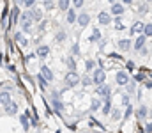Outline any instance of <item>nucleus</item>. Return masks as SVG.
<instances>
[{"label":"nucleus","instance_id":"obj_45","mask_svg":"<svg viewBox=\"0 0 152 133\" xmlns=\"http://www.w3.org/2000/svg\"><path fill=\"white\" fill-rule=\"evenodd\" d=\"M126 66H127V69H133V68H134V62L129 60V62H126Z\"/></svg>","mask_w":152,"mask_h":133},{"label":"nucleus","instance_id":"obj_20","mask_svg":"<svg viewBox=\"0 0 152 133\" xmlns=\"http://www.w3.org/2000/svg\"><path fill=\"white\" fill-rule=\"evenodd\" d=\"M0 103H2L4 107L11 103V96H9V92H7V90H4V92H0Z\"/></svg>","mask_w":152,"mask_h":133},{"label":"nucleus","instance_id":"obj_44","mask_svg":"<svg viewBox=\"0 0 152 133\" xmlns=\"http://www.w3.org/2000/svg\"><path fill=\"white\" fill-rule=\"evenodd\" d=\"M147 9H149V7H147L145 4H143V5H140V12H147Z\"/></svg>","mask_w":152,"mask_h":133},{"label":"nucleus","instance_id":"obj_38","mask_svg":"<svg viewBox=\"0 0 152 133\" xmlns=\"http://www.w3.org/2000/svg\"><path fill=\"white\" fill-rule=\"evenodd\" d=\"M20 121H21L23 128H25V130H28V121H27V115H21V117H20Z\"/></svg>","mask_w":152,"mask_h":133},{"label":"nucleus","instance_id":"obj_17","mask_svg":"<svg viewBox=\"0 0 152 133\" xmlns=\"http://www.w3.org/2000/svg\"><path fill=\"white\" fill-rule=\"evenodd\" d=\"M66 21H67V23H76V21H78V14H76L75 7H71V9L67 11V16H66Z\"/></svg>","mask_w":152,"mask_h":133},{"label":"nucleus","instance_id":"obj_36","mask_svg":"<svg viewBox=\"0 0 152 133\" xmlns=\"http://www.w3.org/2000/svg\"><path fill=\"white\" fill-rule=\"evenodd\" d=\"M122 105H124V107H129V105H131V99H129V96H127V94H124V96H122Z\"/></svg>","mask_w":152,"mask_h":133},{"label":"nucleus","instance_id":"obj_35","mask_svg":"<svg viewBox=\"0 0 152 133\" xmlns=\"http://www.w3.org/2000/svg\"><path fill=\"white\" fill-rule=\"evenodd\" d=\"M145 78H147V75H145V73H138V75L134 76V80H136V82H145Z\"/></svg>","mask_w":152,"mask_h":133},{"label":"nucleus","instance_id":"obj_10","mask_svg":"<svg viewBox=\"0 0 152 133\" xmlns=\"http://www.w3.org/2000/svg\"><path fill=\"white\" fill-rule=\"evenodd\" d=\"M51 107H53V112L58 114V115L64 112V103H62L58 98H51Z\"/></svg>","mask_w":152,"mask_h":133},{"label":"nucleus","instance_id":"obj_40","mask_svg":"<svg viewBox=\"0 0 152 133\" xmlns=\"http://www.w3.org/2000/svg\"><path fill=\"white\" fill-rule=\"evenodd\" d=\"M64 39H66V32H62V30H60V32L57 34V41H64Z\"/></svg>","mask_w":152,"mask_h":133},{"label":"nucleus","instance_id":"obj_4","mask_svg":"<svg viewBox=\"0 0 152 133\" xmlns=\"http://www.w3.org/2000/svg\"><path fill=\"white\" fill-rule=\"evenodd\" d=\"M129 82H131L129 73H126V71H117V73H115V84H117V85L124 87V85H127Z\"/></svg>","mask_w":152,"mask_h":133},{"label":"nucleus","instance_id":"obj_15","mask_svg":"<svg viewBox=\"0 0 152 133\" xmlns=\"http://www.w3.org/2000/svg\"><path fill=\"white\" fill-rule=\"evenodd\" d=\"M80 27H87L88 23H90V16L87 14V12H80L78 14V21H76Z\"/></svg>","mask_w":152,"mask_h":133},{"label":"nucleus","instance_id":"obj_33","mask_svg":"<svg viewBox=\"0 0 152 133\" xmlns=\"http://www.w3.org/2000/svg\"><path fill=\"white\" fill-rule=\"evenodd\" d=\"M37 82H39V85H41L42 89H46L48 85H50V82H48V80H44V78H42L41 75H37Z\"/></svg>","mask_w":152,"mask_h":133},{"label":"nucleus","instance_id":"obj_39","mask_svg":"<svg viewBox=\"0 0 152 133\" xmlns=\"http://www.w3.org/2000/svg\"><path fill=\"white\" fill-rule=\"evenodd\" d=\"M83 4H85L83 0H75V2H73V7H75V9H80V7H83Z\"/></svg>","mask_w":152,"mask_h":133},{"label":"nucleus","instance_id":"obj_25","mask_svg":"<svg viewBox=\"0 0 152 133\" xmlns=\"http://www.w3.org/2000/svg\"><path fill=\"white\" fill-rule=\"evenodd\" d=\"M32 25H34V20H28V21H21V29H23V32H30Z\"/></svg>","mask_w":152,"mask_h":133},{"label":"nucleus","instance_id":"obj_22","mask_svg":"<svg viewBox=\"0 0 152 133\" xmlns=\"http://www.w3.org/2000/svg\"><path fill=\"white\" fill-rule=\"evenodd\" d=\"M14 39H16L18 43L21 44V46H27V43H28V41L25 39V36H23V32H16V34H14Z\"/></svg>","mask_w":152,"mask_h":133},{"label":"nucleus","instance_id":"obj_23","mask_svg":"<svg viewBox=\"0 0 152 133\" xmlns=\"http://www.w3.org/2000/svg\"><path fill=\"white\" fill-rule=\"evenodd\" d=\"M11 16H12V23H16V21L20 20L18 16H21V12H20V7H18V5H14V7H12V11H11Z\"/></svg>","mask_w":152,"mask_h":133},{"label":"nucleus","instance_id":"obj_46","mask_svg":"<svg viewBox=\"0 0 152 133\" xmlns=\"http://www.w3.org/2000/svg\"><path fill=\"white\" fill-rule=\"evenodd\" d=\"M145 85H147V89H152V82H145Z\"/></svg>","mask_w":152,"mask_h":133},{"label":"nucleus","instance_id":"obj_31","mask_svg":"<svg viewBox=\"0 0 152 133\" xmlns=\"http://www.w3.org/2000/svg\"><path fill=\"white\" fill-rule=\"evenodd\" d=\"M110 117H112L113 121H118V119L122 117V114H120V110H118V108H113V110H112V114H110Z\"/></svg>","mask_w":152,"mask_h":133},{"label":"nucleus","instance_id":"obj_42","mask_svg":"<svg viewBox=\"0 0 152 133\" xmlns=\"http://www.w3.org/2000/svg\"><path fill=\"white\" fill-rule=\"evenodd\" d=\"M145 133H152V123H149V124L145 126Z\"/></svg>","mask_w":152,"mask_h":133},{"label":"nucleus","instance_id":"obj_16","mask_svg":"<svg viewBox=\"0 0 152 133\" xmlns=\"http://www.w3.org/2000/svg\"><path fill=\"white\" fill-rule=\"evenodd\" d=\"M134 115H136V117H138V119L142 121V119H145V117L149 115V108H147L145 105H140V107L136 108V112H134Z\"/></svg>","mask_w":152,"mask_h":133},{"label":"nucleus","instance_id":"obj_9","mask_svg":"<svg viewBox=\"0 0 152 133\" xmlns=\"http://www.w3.org/2000/svg\"><path fill=\"white\" fill-rule=\"evenodd\" d=\"M117 48H118V51H129L131 48H133V43H131V39H120L118 43H117Z\"/></svg>","mask_w":152,"mask_h":133},{"label":"nucleus","instance_id":"obj_34","mask_svg":"<svg viewBox=\"0 0 152 133\" xmlns=\"http://www.w3.org/2000/svg\"><path fill=\"white\" fill-rule=\"evenodd\" d=\"M115 29H117V30H124V23H122V18H115Z\"/></svg>","mask_w":152,"mask_h":133},{"label":"nucleus","instance_id":"obj_2","mask_svg":"<svg viewBox=\"0 0 152 133\" xmlns=\"http://www.w3.org/2000/svg\"><path fill=\"white\" fill-rule=\"evenodd\" d=\"M104 80H106V73H104V69H103V68L94 69V73H92V82L99 87V85L104 84Z\"/></svg>","mask_w":152,"mask_h":133},{"label":"nucleus","instance_id":"obj_19","mask_svg":"<svg viewBox=\"0 0 152 133\" xmlns=\"http://www.w3.org/2000/svg\"><path fill=\"white\" fill-rule=\"evenodd\" d=\"M85 69H87V73H94V69H96V62H94L92 59H85Z\"/></svg>","mask_w":152,"mask_h":133},{"label":"nucleus","instance_id":"obj_37","mask_svg":"<svg viewBox=\"0 0 152 133\" xmlns=\"http://www.w3.org/2000/svg\"><path fill=\"white\" fill-rule=\"evenodd\" d=\"M131 115H133V105L127 107V110H126V114H124V119H129Z\"/></svg>","mask_w":152,"mask_h":133},{"label":"nucleus","instance_id":"obj_11","mask_svg":"<svg viewBox=\"0 0 152 133\" xmlns=\"http://www.w3.org/2000/svg\"><path fill=\"white\" fill-rule=\"evenodd\" d=\"M112 110H113V107H112V98L103 99V107H101L103 115H110V114H112Z\"/></svg>","mask_w":152,"mask_h":133},{"label":"nucleus","instance_id":"obj_13","mask_svg":"<svg viewBox=\"0 0 152 133\" xmlns=\"http://www.w3.org/2000/svg\"><path fill=\"white\" fill-rule=\"evenodd\" d=\"M4 112H5L7 115H16V114H18V103H16V101H11L9 105L4 107Z\"/></svg>","mask_w":152,"mask_h":133},{"label":"nucleus","instance_id":"obj_28","mask_svg":"<svg viewBox=\"0 0 152 133\" xmlns=\"http://www.w3.org/2000/svg\"><path fill=\"white\" fill-rule=\"evenodd\" d=\"M143 36H145V37H152V21H151V23H145Z\"/></svg>","mask_w":152,"mask_h":133},{"label":"nucleus","instance_id":"obj_43","mask_svg":"<svg viewBox=\"0 0 152 133\" xmlns=\"http://www.w3.org/2000/svg\"><path fill=\"white\" fill-rule=\"evenodd\" d=\"M44 7H46V9H53V7H55V5H53V4H51V2H46V4H44Z\"/></svg>","mask_w":152,"mask_h":133},{"label":"nucleus","instance_id":"obj_21","mask_svg":"<svg viewBox=\"0 0 152 133\" xmlns=\"http://www.w3.org/2000/svg\"><path fill=\"white\" fill-rule=\"evenodd\" d=\"M90 101H92V103H90V112H96V110L101 108V103H103V101H101L99 98H94V99H90Z\"/></svg>","mask_w":152,"mask_h":133},{"label":"nucleus","instance_id":"obj_30","mask_svg":"<svg viewBox=\"0 0 152 133\" xmlns=\"http://www.w3.org/2000/svg\"><path fill=\"white\" fill-rule=\"evenodd\" d=\"M21 5H23V7H27V9L30 11V9H34V7H36V2H34V0H23V2H21Z\"/></svg>","mask_w":152,"mask_h":133},{"label":"nucleus","instance_id":"obj_14","mask_svg":"<svg viewBox=\"0 0 152 133\" xmlns=\"http://www.w3.org/2000/svg\"><path fill=\"white\" fill-rule=\"evenodd\" d=\"M48 53H50V46L48 44H39L37 50H36V55H37L39 59H46Z\"/></svg>","mask_w":152,"mask_h":133},{"label":"nucleus","instance_id":"obj_12","mask_svg":"<svg viewBox=\"0 0 152 133\" xmlns=\"http://www.w3.org/2000/svg\"><path fill=\"white\" fill-rule=\"evenodd\" d=\"M145 44H147V37L142 34V36L136 37V41H134V44H133V48H134L136 51H142V50L145 48Z\"/></svg>","mask_w":152,"mask_h":133},{"label":"nucleus","instance_id":"obj_32","mask_svg":"<svg viewBox=\"0 0 152 133\" xmlns=\"http://www.w3.org/2000/svg\"><path fill=\"white\" fill-rule=\"evenodd\" d=\"M134 90H136V82L131 80V82L127 84V92H129V94H134Z\"/></svg>","mask_w":152,"mask_h":133},{"label":"nucleus","instance_id":"obj_3","mask_svg":"<svg viewBox=\"0 0 152 133\" xmlns=\"http://www.w3.org/2000/svg\"><path fill=\"white\" fill-rule=\"evenodd\" d=\"M126 12V5L122 2H112V7H110V14L115 18H122V14Z\"/></svg>","mask_w":152,"mask_h":133},{"label":"nucleus","instance_id":"obj_5","mask_svg":"<svg viewBox=\"0 0 152 133\" xmlns=\"http://www.w3.org/2000/svg\"><path fill=\"white\" fill-rule=\"evenodd\" d=\"M96 94L101 98V99H106V98H112V87L108 84H103L99 87H96Z\"/></svg>","mask_w":152,"mask_h":133},{"label":"nucleus","instance_id":"obj_48","mask_svg":"<svg viewBox=\"0 0 152 133\" xmlns=\"http://www.w3.org/2000/svg\"><path fill=\"white\" fill-rule=\"evenodd\" d=\"M149 115H151V117H152V110H149Z\"/></svg>","mask_w":152,"mask_h":133},{"label":"nucleus","instance_id":"obj_27","mask_svg":"<svg viewBox=\"0 0 152 133\" xmlns=\"http://www.w3.org/2000/svg\"><path fill=\"white\" fill-rule=\"evenodd\" d=\"M94 82H92V76H88V75H85V76H81V85L83 87H90Z\"/></svg>","mask_w":152,"mask_h":133},{"label":"nucleus","instance_id":"obj_6","mask_svg":"<svg viewBox=\"0 0 152 133\" xmlns=\"http://www.w3.org/2000/svg\"><path fill=\"white\" fill-rule=\"evenodd\" d=\"M97 21H99V25L106 27V25H110V23L113 21V16H112L110 12H106V11H101V12L97 14Z\"/></svg>","mask_w":152,"mask_h":133},{"label":"nucleus","instance_id":"obj_18","mask_svg":"<svg viewBox=\"0 0 152 133\" xmlns=\"http://www.w3.org/2000/svg\"><path fill=\"white\" fill-rule=\"evenodd\" d=\"M57 7H58L60 11H66V12H67V11L71 9V2H69V0H60V2L57 4Z\"/></svg>","mask_w":152,"mask_h":133},{"label":"nucleus","instance_id":"obj_24","mask_svg":"<svg viewBox=\"0 0 152 133\" xmlns=\"http://www.w3.org/2000/svg\"><path fill=\"white\" fill-rule=\"evenodd\" d=\"M66 64H67L69 71H76V60H75V57H67V59H66Z\"/></svg>","mask_w":152,"mask_h":133},{"label":"nucleus","instance_id":"obj_49","mask_svg":"<svg viewBox=\"0 0 152 133\" xmlns=\"http://www.w3.org/2000/svg\"><path fill=\"white\" fill-rule=\"evenodd\" d=\"M85 133H92V132H85Z\"/></svg>","mask_w":152,"mask_h":133},{"label":"nucleus","instance_id":"obj_8","mask_svg":"<svg viewBox=\"0 0 152 133\" xmlns=\"http://www.w3.org/2000/svg\"><path fill=\"white\" fill-rule=\"evenodd\" d=\"M41 76L44 78V80H48V82H53L55 80V75H53V71L48 68V66H41Z\"/></svg>","mask_w":152,"mask_h":133},{"label":"nucleus","instance_id":"obj_7","mask_svg":"<svg viewBox=\"0 0 152 133\" xmlns=\"http://www.w3.org/2000/svg\"><path fill=\"white\" fill-rule=\"evenodd\" d=\"M143 29H145V23L143 21H134L129 29V36H142L143 34Z\"/></svg>","mask_w":152,"mask_h":133},{"label":"nucleus","instance_id":"obj_26","mask_svg":"<svg viewBox=\"0 0 152 133\" xmlns=\"http://www.w3.org/2000/svg\"><path fill=\"white\" fill-rule=\"evenodd\" d=\"M90 41H92V43L101 41V30H99V29H94V32H92V36H90Z\"/></svg>","mask_w":152,"mask_h":133},{"label":"nucleus","instance_id":"obj_1","mask_svg":"<svg viewBox=\"0 0 152 133\" xmlns=\"http://www.w3.org/2000/svg\"><path fill=\"white\" fill-rule=\"evenodd\" d=\"M64 82H66V87H76V85L81 82V78H80V75H78L76 71H69V73L66 75Z\"/></svg>","mask_w":152,"mask_h":133},{"label":"nucleus","instance_id":"obj_47","mask_svg":"<svg viewBox=\"0 0 152 133\" xmlns=\"http://www.w3.org/2000/svg\"><path fill=\"white\" fill-rule=\"evenodd\" d=\"M140 133H145V130H143V128H140Z\"/></svg>","mask_w":152,"mask_h":133},{"label":"nucleus","instance_id":"obj_29","mask_svg":"<svg viewBox=\"0 0 152 133\" xmlns=\"http://www.w3.org/2000/svg\"><path fill=\"white\" fill-rule=\"evenodd\" d=\"M32 12H34V21H41V20H42V12H41V9L34 7Z\"/></svg>","mask_w":152,"mask_h":133},{"label":"nucleus","instance_id":"obj_41","mask_svg":"<svg viewBox=\"0 0 152 133\" xmlns=\"http://www.w3.org/2000/svg\"><path fill=\"white\" fill-rule=\"evenodd\" d=\"M71 51H73L75 55H78V53H80V46H78V44H73V48H71Z\"/></svg>","mask_w":152,"mask_h":133}]
</instances>
